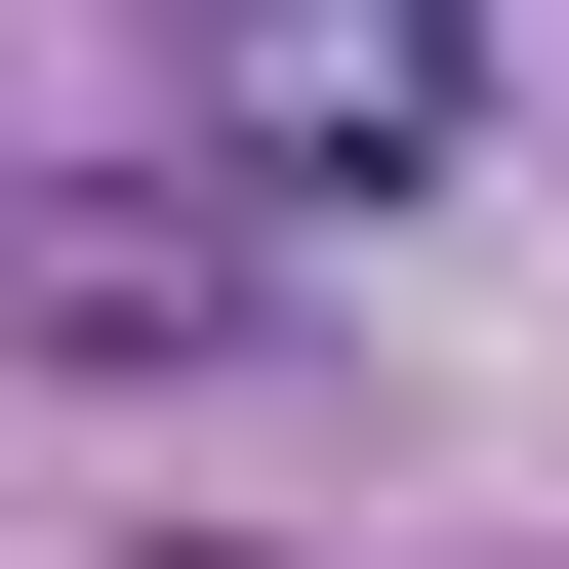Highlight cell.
<instances>
[{"instance_id": "obj_1", "label": "cell", "mask_w": 569, "mask_h": 569, "mask_svg": "<svg viewBox=\"0 0 569 569\" xmlns=\"http://www.w3.org/2000/svg\"><path fill=\"white\" fill-rule=\"evenodd\" d=\"M448 122H488L448 0H407V41H326V0H244V41H203V163H244V203H448Z\"/></svg>"}, {"instance_id": "obj_2", "label": "cell", "mask_w": 569, "mask_h": 569, "mask_svg": "<svg viewBox=\"0 0 569 569\" xmlns=\"http://www.w3.org/2000/svg\"><path fill=\"white\" fill-rule=\"evenodd\" d=\"M0 284H41V367H244V326H284V244H244V203H163V163L0 203Z\"/></svg>"}]
</instances>
